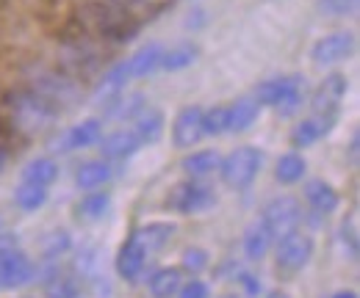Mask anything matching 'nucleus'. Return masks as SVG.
Here are the masks:
<instances>
[{
  "instance_id": "4",
  "label": "nucleus",
  "mask_w": 360,
  "mask_h": 298,
  "mask_svg": "<svg viewBox=\"0 0 360 298\" xmlns=\"http://www.w3.org/2000/svg\"><path fill=\"white\" fill-rule=\"evenodd\" d=\"M222 180L230 188H247L258 171H261V152L255 147H238L227 155L225 161H219Z\"/></svg>"
},
{
  "instance_id": "5",
  "label": "nucleus",
  "mask_w": 360,
  "mask_h": 298,
  "mask_svg": "<svg viewBox=\"0 0 360 298\" xmlns=\"http://www.w3.org/2000/svg\"><path fill=\"white\" fill-rule=\"evenodd\" d=\"M300 218H302V205L294 196H277L264 208V221L261 224L269 229L271 238H283V235L297 229Z\"/></svg>"
},
{
  "instance_id": "31",
  "label": "nucleus",
  "mask_w": 360,
  "mask_h": 298,
  "mask_svg": "<svg viewBox=\"0 0 360 298\" xmlns=\"http://www.w3.org/2000/svg\"><path fill=\"white\" fill-rule=\"evenodd\" d=\"M227 133V105H214L202 111V135H222Z\"/></svg>"
},
{
  "instance_id": "14",
  "label": "nucleus",
  "mask_w": 360,
  "mask_h": 298,
  "mask_svg": "<svg viewBox=\"0 0 360 298\" xmlns=\"http://www.w3.org/2000/svg\"><path fill=\"white\" fill-rule=\"evenodd\" d=\"M144 259H147V249L136 238L125 241L122 249H120V255H117V271H120V276L128 279V282H134L136 276L141 273V268H144Z\"/></svg>"
},
{
  "instance_id": "10",
  "label": "nucleus",
  "mask_w": 360,
  "mask_h": 298,
  "mask_svg": "<svg viewBox=\"0 0 360 298\" xmlns=\"http://www.w3.org/2000/svg\"><path fill=\"white\" fill-rule=\"evenodd\" d=\"M202 138V108L200 105H188L183 108L175 122H172V144L178 149H188Z\"/></svg>"
},
{
  "instance_id": "19",
  "label": "nucleus",
  "mask_w": 360,
  "mask_h": 298,
  "mask_svg": "<svg viewBox=\"0 0 360 298\" xmlns=\"http://www.w3.org/2000/svg\"><path fill=\"white\" fill-rule=\"evenodd\" d=\"M197 55H200L197 44H191V42L175 44L172 50H164V53H161V69H167V72H180V69L191 67V64L197 61Z\"/></svg>"
},
{
  "instance_id": "1",
  "label": "nucleus",
  "mask_w": 360,
  "mask_h": 298,
  "mask_svg": "<svg viewBox=\"0 0 360 298\" xmlns=\"http://www.w3.org/2000/svg\"><path fill=\"white\" fill-rule=\"evenodd\" d=\"M84 28L100 36V39H111V42H131V36L139 34V20H134L131 11H125L122 6H103V3H89L81 8Z\"/></svg>"
},
{
  "instance_id": "6",
  "label": "nucleus",
  "mask_w": 360,
  "mask_h": 298,
  "mask_svg": "<svg viewBox=\"0 0 360 298\" xmlns=\"http://www.w3.org/2000/svg\"><path fill=\"white\" fill-rule=\"evenodd\" d=\"M314 257V238L305 235V232H288L280 238V246H277V265L283 271H300L311 262Z\"/></svg>"
},
{
  "instance_id": "16",
  "label": "nucleus",
  "mask_w": 360,
  "mask_h": 298,
  "mask_svg": "<svg viewBox=\"0 0 360 298\" xmlns=\"http://www.w3.org/2000/svg\"><path fill=\"white\" fill-rule=\"evenodd\" d=\"M131 81V75H128V67H125V61H120V64H114L105 75H103V81L100 86L94 88V97L97 100H103V102H108V100H117L122 91H125V83Z\"/></svg>"
},
{
  "instance_id": "11",
  "label": "nucleus",
  "mask_w": 360,
  "mask_h": 298,
  "mask_svg": "<svg viewBox=\"0 0 360 298\" xmlns=\"http://www.w3.org/2000/svg\"><path fill=\"white\" fill-rule=\"evenodd\" d=\"M34 276V262L22 252H14L6 259H0V285L6 290H14V287H22L25 282H31Z\"/></svg>"
},
{
  "instance_id": "43",
  "label": "nucleus",
  "mask_w": 360,
  "mask_h": 298,
  "mask_svg": "<svg viewBox=\"0 0 360 298\" xmlns=\"http://www.w3.org/2000/svg\"><path fill=\"white\" fill-rule=\"evenodd\" d=\"M222 298H233V296H222Z\"/></svg>"
},
{
  "instance_id": "30",
  "label": "nucleus",
  "mask_w": 360,
  "mask_h": 298,
  "mask_svg": "<svg viewBox=\"0 0 360 298\" xmlns=\"http://www.w3.org/2000/svg\"><path fill=\"white\" fill-rule=\"evenodd\" d=\"M108 208H111V196H108V194H89V196H84V199H81L78 213L84 215L86 221H97V218H103V215H105Z\"/></svg>"
},
{
  "instance_id": "12",
  "label": "nucleus",
  "mask_w": 360,
  "mask_h": 298,
  "mask_svg": "<svg viewBox=\"0 0 360 298\" xmlns=\"http://www.w3.org/2000/svg\"><path fill=\"white\" fill-rule=\"evenodd\" d=\"M139 147H141V141H139L134 130H117V133H111L100 141V152L108 161H125V158L139 152Z\"/></svg>"
},
{
  "instance_id": "35",
  "label": "nucleus",
  "mask_w": 360,
  "mask_h": 298,
  "mask_svg": "<svg viewBox=\"0 0 360 298\" xmlns=\"http://www.w3.org/2000/svg\"><path fill=\"white\" fill-rule=\"evenodd\" d=\"M355 6H358V0H319V8L333 14V17L349 14V11H355Z\"/></svg>"
},
{
  "instance_id": "28",
  "label": "nucleus",
  "mask_w": 360,
  "mask_h": 298,
  "mask_svg": "<svg viewBox=\"0 0 360 298\" xmlns=\"http://www.w3.org/2000/svg\"><path fill=\"white\" fill-rule=\"evenodd\" d=\"M172 232H175L172 224H147V226H141V229L136 232L134 238L144 249H158V246H164V243L169 241Z\"/></svg>"
},
{
  "instance_id": "32",
  "label": "nucleus",
  "mask_w": 360,
  "mask_h": 298,
  "mask_svg": "<svg viewBox=\"0 0 360 298\" xmlns=\"http://www.w3.org/2000/svg\"><path fill=\"white\" fill-rule=\"evenodd\" d=\"M45 298H78V285L67 276H56L45 285Z\"/></svg>"
},
{
  "instance_id": "39",
  "label": "nucleus",
  "mask_w": 360,
  "mask_h": 298,
  "mask_svg": "<svg viewBox=\"0 0 360 298\" xmlns=\"http://www.w3.org/2000/svg\"><path fill=\"white\" fill-rule=\"evenodd\" d=\"M17 246H20L17 235H0V259H6L8 255H14Z\"/></svg>"
},
{
  "instance_id": "22",
  "label": "nucleus",
  "mask_w": 360,
  "mask_h": 298,
  "mask_svg": "<svg viewBox=\"0 0 360 298\" xmlns=\"http://www.w3.org/2000/svg\"><path fill=\"white\" fill-rule=\"evenodd\" d=\"M134 133L139 135L141 144H155V141L161 138V133H164V116H161L158 111L144 108V111L136 116Z\"/></svg>"
},
{
  "instance_id": "9",
  "label": "nucleus",
  "mask_w": 360,
  "mask_h": 298,
  "mask_svg": "<svg viewBox=\"0 0 360 298\" xmlns=\"http://www.w3.org/2000/svg\"><path fill=\"white\" fill-rule=\"evenodd\" d=\"M355 50V34L349 31H338V34H327L314 44L311 50V58L319 67H327V64H338L344 61L349 53Z\"/></svg>"
},
{
  "instance_id": "26",
  "label": "nucleus",
  "mask_w": 360,
  "mask_h": 298,
  "mask_svg": "<svg viewBox=\"0 0 360 298\" xmlns=\"http://www.w3.org/2000/svg\"><path fill=\"white\" fill-rule=\"evenodd\" d=\"M111 180V166L105 161H86L81 163V169L75 174L78 188H100Z\"/></svg>"
},
{
  "instance_id": "38",
  "label": "nucleus",
  "mask_w": 360,
  "mask_h": 298,
  "mask_svg": "<svg viewBox=\"0 0 360 298\" xmlns=\"http://www.w3.org/2000/svg\"><path fill=\"white\" fill-rule=\"evenodd\" d=\"M238 285L244 287L247 296H258V293H261V282H258L252 273H238Z\"/></svg>"
},
{
  "instance_id": "18",
  "label": "nucleus",
  "mask_w": 360,
  "mask_h": 298,
  "mask_svg": "<svg viewBox=\"0 0 360 298\" xmlns=\"http://www.w3.org/2000/svg\"><path fill=\"white\" fill-rule=\"evenodd\" d=\"M100 133H103L100 119H84V122H78L75 128H70L67 138H64V147H67V149H84V147H91V144L100 141Z\"/></svg>"
},
{
  "instance_id": "37",
  "label": "nucleus",
  "mask_w": 360,
  "mask_h": 298,
  "mask_svg": "<svg viewBox=\"0 0 360 298\" xmlns=\"http://www.w3.org/2000/svg\"><path fill=\"white\" fill-rule=\"evenodd\" d=\"M50 238H53V241H47V246H45L50 257L61 255V252L70 246V235H67V232H56V235H50Z\"/></svg>"
},
{
  "instance_id": "41",
  "label": "nucleus",
  "mask_w": 360,
  "mask_h": 298,
  "mask_svg": "<svg viewBox=\"0 0 360 298\" xmlns=\"http://www.w3.org/2000/svg\"><path fill=\"white\" fill-rule=\"evenodd\" d=\"M333 298H358V293H352V290H341V293H335Z\"/></svg>"
},
{
  "instance_id": "27",
  "label": "nucleus",
  "mask_w": 360,
  "mask_h": 298,
  "mask_svg": "<svg viewBox=\"0 0 360 298\" xmlns=\"http://www.w3.org/2000/svg\"><path fill=\"white\" fill-rule=\"evenodd\" d=\"M269 246H271V232L261 221L252 224L247 229V235H244V255L250 257V259H261V257L269 252Z\"/></svg>"
},
{
  "instance_id": "24",
  "label": "nucleus",
  "mask_w": 360,
  "mask_h": 298,
  "mask_svg": "<svg viewBox=\"0 0 360 298\" xmlns=\"http://www.w3.org/2000/svg\"><path fill=\"white\" fill-rule=\"evenodd\" d=\"M56 177H58V166L50 158H37V161L25 163V169H22V182L42 185V188H47L50 182H56Z\"/></svg>"
},
{
  "instance_id": "42",
  "label": "nucleus",
  "mask_w": 360,
  "mask_h": 298,
  "mask_svg": "<svg viewBox=\"0 0 360 298\" xmlns=\"http://www.w3.org/2000/svg\"><path fill=\"white\" fill-rule=\"evenodd\" d=\"M266 298H291L288 293H280V290H274V293H269Z\"/></svg>"
},
{
  "instance_id": "34",
  "label": "nucleus",
  "mask_w": 360,
  "mask_h": 298,
  "mask_svg": "<svg viewBox=\"0 0 360 298\" xmlns=\"http://www.w3.org/2000/svg\"><path fill=\"white\" fill-rule=\"evenodd\" d=\"M183 268H186V271H191V273L205 271V268H208V252H205V249H200V246L186 249V252H183Z\"/></svg>"
},
{
  "instance_id": "3",
  "label": "nucleus",
  "mask_w": 360,
  "mask_h": 298,
  "mask_svg": "<svg viewBox=\"0 0 360 298\" xmlns=\"http://www.w3.org/2000/svg\"><path fill=\"white\" fill-rule=\"evenodd\" d=\"M302 78L300 75H283L274 81H264L255 91V100L261 105H274L280 116H291L302 105Z\"/></svg>"
},
{
  "instance_id": "25",
  "label": "nucleus",
  "mask_w": 360,
  "mask_h": 298,
  "mask_svg": "<svg viewBox=\"0 0 360 298\" xmlns=\"http://www.w3.org/2000/svg\"><path fill=\"white\" fill-rule=\"evenodd\" d=\"M305 171H308L305 158L297 155V152H288V155H283V158L277 161L274 177H277V182H283V185H294V182H300V180L305 177Z\"/></svg>"
},
{
  "instance_id": "29",
  "label": "nucleus",
  "mask_w": 360,
  "mask_h": 298,
  "mask_svg": "<svg viewBox=\"0 0 360 298\" xmlns=\"http://www.w3.org/2000/svg\"><path fill=\"white\" fill-rule=\"evenodd\" d=\"M14 202H17V208H22V210H39L47 202V188L22 182V185L17 188V194H14Z\"/></svg>"
},
{
  "instance_id": "2",
  "label": "nucleus",
  "mask_w": 360,
  "mask_h": 298,
  "mask_svg": "<svg viewBox=\"0 0 360 298\" xmlns=\"http://www.w3.org/2000/svg\"><path fill=\"white\" fill-rule=\"evenodd\" d=\"M8 114H11V128L22 130V133H39L50 125L58 114V108L45 100L42 94H37L34 88L25 91H14L8 97Z\"/></svg>"
},
{
  "instance_id": "21",
  "label": "nucleus",
  "mask_w": 360,
  "mask_h": 298,
  "mask_svg": "<svg viewBox=\"0 0 360 298\" xmlns=\"http://www.w3.org/2000/svg\"><path fill=\"white\" fill-rule=\"evenodd\" d=\"M180 169L186 171L188 177H205L211 171L219 169V155L214 149H200V152H191L180 161Z\"/></svg>"
},
{
  "instance_id": "17",
  "label": "nucleus",
  "mask_w": 360,
  "mask_h": 298,
  "mask_svg": "<svg viewBox=\"0 0 360 298\" xmlns=\"http://www.w3.org/2000/svg\"><path fill=\"white\" fill-rule=\"evenodd\" d=\"M305 199H308V205L314 208L316 213H333L338 208V194L324 180H311L305 185Z\"/></svg>"
},
{
  "instance_id": "23",
  "label": "nucleus",
  "mask_w": 360,
  "mask_h": 298,
  "mask_svg": "<svg viewBox=\"0 0 360 298\" xmlns=\"http://www.w3.org/2000/svg\"><path fill=\"white\" fill-rule=\"evenodd\" d=\"M153 298H172L180 290V271L178 268H161L147 282Z\"/></svg>"
},
{
  "instance_id": "15",
  "label": "nucleus",
  "mask_w": 360,
  "mask_h": 298,
  "mask_svg": "<svg viewBox=\"0 0 360 298\" xmlns=\"http://www.w3.org/2000/svg\"><path fill=\"white\" fill-rule=\"evenodd\" d=\"M261 114V102L255 97H241L238 102L227 105V130L233 133H244L252 128V122Z\"/></svg>"
},
{
  "instance_id": "20",
  "label": "nucleus",
  "mask_w": 360,
  "mask_h": 298,
  "mask_svg": "<svg viewBox=\"0 0 360 298\" xmlns=\"http://www.w3.org/2000/svg\"><path fill=\"white\" fill-rule=\"evenodd\" d=\"M333 125V119H324V116H311V119H302L294 133H291V144L294 147H308V144H316L327 130Z\"/></svg>"
},
{
  "instance_id": "36",
  "label": "nucleus",
  "mask_w": 360,
  "mask_h": 298,
  "mask_svg": "<svg viewBox=\"0 0 360 298\" xmlns=\"http://www.w3.org/2000/svg\"><path fill=\"white\" fill-rule=\"evenodd\" d=\"M178 293H180V298H208V285L200 282V279H191V282H186V285L180 287Z\"/></svg>"
},
{
  "instance_id": "13",
  "label": "nucleus",
  "mask_w": 360,
  "mask_h": 298,
  "mask_svg": "<svg viewBox=\"0 0 360 298\" xmlns=\"http://www.w3.org/2000/svg\"><path fill=\"white\" fill-rule=\"evenodd\" d=\"M161 53H164V47L158 42L141 44L131 58H125L128 75H131V78H147L150 72H155V69L161 67Z\"/></svg>"
},
{
  "instance_id": "40",
  "label": "nucleus",
  "mask_w": 360,
  "mask_h": 298,
  "mask_svg": "<svg viewBox=\"0 0 360 298\" xmlns=\"http://www.w3.org/2000/svg\"><path fill=\"white\" fill-rule=\"evenodd\" d=\"M6 158H8V149H6V141L0 138V171H3V166H6Z\"/></svg>"
},
{
  "instance_id": "8",
  "label": "nucleus",
  "mask_w": 360,
  "mask_h": 298,
  "mask_svg": "<svg viewBox=\"0 0 360 298\" xmlns=\"http://www.w3.org/2000/svg\"><path fill=\"white\" fill-rule=\"evenodd\" d=\"M347 88H349V81H347V75H327L321 86L316 88L314 94V114L316 116H324V119H335V114H338V105H341V100H344V94H347Z\"/></svg>"
},
{
  "instance_id": "7",
  "label": "nucleus",
  "mask_w": 360,
  "mask_h": 298,
  "mask_svg": "<svg viewBox=\"0 0 360 298\" xmlns=\"http://www.w3.org/2000/svg\"><path fill=\"white\" fill-rule=\"evenodd\" d=\"M167 205L178 213H200V210H208L214 205V191L200 185V182H180L172 188Z\"/></svg>"
},
{
  "instance_id": "33",
  "label": "nucleus",
  "mask_w": 360,
  "mask_h": 298,
  "mask_svg": "<svg viewBox=\"0 0 360 298\" xmlns=\"http://www.w3.org/2000/svg\"><path fill=\"white\" fill-rule=\"evenodd\" d=\"M117 105H122V108H111V111H108L114 119H131V116H139V114L147 108L141 94H131L125 102H117Z\"/></svg>"
}]
</instances>
